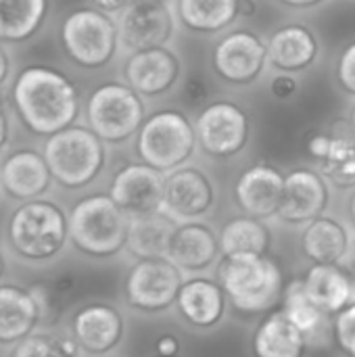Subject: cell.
<instances>
[{
    "mask_svg": "<svg viewBox=\"0 0 355 357\" xmlns=\"http://www.w3.org/2000/svg\"><path fill=\"white\" fill-rule=\"evenodd\" d=\"M182 23L197 33H216L234 23L241 15V0H180Z\"/></svg>",
    "mask_w": 355,
    "mask_h": 357,
    "instance_id": "cell-30",
    "label": "cell"
},
{
    "mask_svg": "<svg viewBox=\"0 0 355 357\" xmlns=\"http://www.w3.org/2000/svg\"><path fill=\"white\" fill-rule=\"evenodd\" d=\"M126 322L117 307L109 303H90L75 312L71 335L86 356L105 357L123 341Z\"/></svg>",
    "mask_w": 355,
    "mask_h": 357,
    "instance_id": "cell-16",
    "label": "cell"
},
{
    "mask_svg": "<svg viewBox=\"0 0 355 357\" xmlns=\"http://www.w3.org/2000/svg\"><path fill=\"white\" fill-rule=\"evenodd\" d=\"M163 190V172L146 163H132L115 174L109 195L128 218H142L161 211Z\"/></svg>",
    "mask_w": 355,
    "mask_h": 357,
    "instance_id": "cell-13",
    "label": "cell"
},
{
    "mask_svg": "<svg viewBox=\"0 0 355 357\" xmlns=\"http://www.w3.org/2000/svg\"><path fill=\"white\" fill-rule=\"evenodd\" d=\"M301 245H303V253L314 264L341 266L349 251L352 236L339 220L320 215L318 220H314L305 226Z\"/></svg>",
    "mask_w": 355,
    "mask_h": 357,
    "instance_id": "cell-26",
    "label": "cell"
},
{
    "mask_svg": "<svg viewBox=\"0 0 355 357\" xmlns=\"http://www.w3.org/2000/svg\"><path fill=\"white\" fill-rule=\"evenodd\" d=\"M184 94L188 96L190 102H203L207 98V79L205 77H192L186 84Z\"/></svg>",
    "mask_w": 355,
    "mask_h": 357,
    "instance_id": "cell-38",
    "label": "cell"
},
{
    "mask_svg": "<svg viewBox=\"0 0 355 357\" xmlns=\"http://www.w3.org/2000/svg\"><path fill=\"white\" fill-rule=\"evenodd\" d=\"M253 10H255V6H253V4H251L249 0H241V10H239L241 15H245V17H249V15H251Z\"/></svg>",
    "mask_w": 355,
    "mask_h": 357,
    "instance_id": "cell-44",
    "label": "cell"
},
{
    "mask_svg": "<svg viewBox=\"0 0 355 357\" xmlns=\"http://www.w3.org/2000/svg\"><path fill=\"white\" fill-rule=\"evenodd\" d=\"M130 218L111 195H90L69 213V243L86 257L109 259L126 249Z\"/></svg>",
    "mask_w": 355,
    "mask_h": 357,
    "instance_id": "cell-3",
    "label": "cell"
},
{
    "mask_svg": "<svg viewBox=\"0 0 355 357\" xmlns=\"http://www.w3.org/2000/svg\"><path fill=\"white\" fill-rule=\"evenodd\" d=\"M228 297L220 282L209 278H188L184 280L176 307L186 324L199 331L218 326L226 316Z\"/></svg>",
    "mask_w": 355,
    "mask_h": 357,
    "instance_id": "cell-22",
    "label": "cell"
},
{
    "mask_svg": "<svg viewBox=\"0 0 355 357\" xmlns=\"http://www.w3.org/2000/svg\"><path fill=\"white\" fill-rule=\"evenodd\" d=\"M255 357H303L308 341L285 312L268 314L253 335Z\"/></svg>",
    "mask_w": 355,
    "mask_h": 357,
    "instance_id": "cell-25",
    "label": "cell"
},
{
    "mask_svg": "<svg viewBox=\"0 0 355 357\" xmlns=\"http://www.w3.org/2000/svg\"><path fill=\"white\" fill-rule=\"evenodd\" d=\"M88 126L107 142H123L144 123V105L132 86L109 82L88 98Z\"/></svg>",
    "mask_w": 355,
    "mask_h": 357,
    "instance_id": "cell-8",
    "label": "cell"
},
{
    "mask_svg": "<svg viewBox=\"0 0 355 357\" xmlns=\"http://www.w3.org/2000/svg\"><path fill=\"white\" fill-rule=\"evenodd\" d=\"M272 245V234L259 218H234L220 232L222 257L232 255H266Z\"/></svg>",
    "mask_w": 355,
    "mask_h": 357,
    "instance_id": "cell-29",
    "label": "cell"
},
{
    "mask_svg": "<svg viewBox=\"0 0 355 357\" xmlns=\"http://www.w3.org/2000/svg\"><path fill=\"white\" fill-rule=\"evenodd\" d=\"M94 6L103 13H119L123 10L132 0H92Z\"/></svg>",
    "mask_w": 355,
    "mask_h": 357,
    "instance_id": "cell-39",
    "label": "cell"
},
{
    "mask_svg": "<svg viewBox=\"0 0 355 357\" xmlns=\"http://www.w3.org/2000/svg\"><path fill=\"white\" fill-rule=\"evenodd\" d=\"M13 100L23 123L40 136H52L69 128L80 111L77 90L61 71L33 65L19 73Z\"/></svg>",
    "mask_w": 355,
    "mask_h": 357,
    "instance_id": "cell-1",
    "label": "cell"
},
{
    "mask_svg": "<svg viewBox=\"0 0 355 357\" xmlns=\"http://www.w3.org/2000/svg\"><path fill=\"white\" fill-rule=\"evenodd\" d=\"M161 2H165V0H161Z\"/></svg>",
    "mask_w": 355,
    "mask_h": 357,
    "instance_id": "cell-50",
    "label": "cell"
},
{
    "mask_svg": "<svg viewBox=\"0 0 355 357\" xmlns=\"http://www.w3.org/2000/svg\"><path fill=\"white\" fill-rule=\"evenodd\" d=\"M0 188H2V182H0Z\"/></svg>",
    "mask_w": 355,
    "mask_h": 357,
    "instance_id": "cell-49",
    "label": "cell"
},
{
    "mask_svg": "<svg viewBox=\"0 0 355 357\" xmlns=\"http://www.w3.org/2000/svg\"><path fill=\"white\" fill-rule=\"evenodd\" d=\"M8 71H10V56H8V52L4 50V46L0 44V86L6 82Z\"/></svg>",
    "mask_w": 355,
    "mask_h": 357,
    "instance_id": "cell-42",
    "label": "cell"
},
{
    "mask_svg": "<svg viewBox=\"0 0 355 357\" xmlns=\"http://www.w3.org/2000/svg\"><path fill=\"white\" fill-rule=\"evenodd\" d=\"M195 132L207 155L228 159L245 149L249 140V117L234 102L218 100L199 113Z\"/></svg>",
    "mask_w": 355,
    "mask_h": 357,
    "instance_id": "cell-10",
    "label": "cell"
},
{
    "mask_svg": "<svg viewBox=\"0 0 355 357\" xmlns=\"http://www.w3.org/2000/svg\"><path fill=\"white\" fill-rule=\"evenodd\" d=\"M6 243L23 264H50L69 243V215L46 199L23 201L8 218Z\"/></svg>",
    "mask_w": 355,
    "mask_h": 357,
    "instance_id": "cell-2",
    "label": "cell"
},
{
    "mask_svg": "<svg viewBox=\"0 0 355 357\" xmlns=\"http://www.w3.org/2000/svg\"><path fill=\"white\" fill-rule=\"evenodd\" d=\"M50 301L44 287L23 289L19 284H0V347H15L33 335Z\"/></svg>",
    "mask_w": 355,
    "mask_h": 357,
    "instance_id": "cell-11",
    "label": "cell"
},
{
    "mask_svg": "<svg viewBox=\"0 0 355 357\" xmlns=\"http://www.w3.org/2000/svg\"><path fill=\"white\" fill-rule=\"evenodd\" d=\"M268 63V46L253 31H232L213 48V67L218 75L234 86L251 84Z\"/></svg>",
    "mask_w": 355,
    "mask_h": 357,
    "instance_id": "cell-14",
    "label": "cell"
},
{
    "mask_svg": "<svg viewBox=\"0 0 355 357\" xmlns=\"http://www.w3.org/2000/svg\"><path fill=\"white\" fill-rule=\"evenodd\" d=\"M285 192V176L272 165H253L236 182L234 195L241 209L251 218L278 215Z\"/></svg>",
    "mask_w": 355,
    "mask_h": 357,
    "instance_id": "cell-21",
    "label": "cell"
},
{
    "mask_svg": "<svg viewBox=\"0 0 355 357\" xmlns=\"http://www.w3.org/2000/svg\"><path fill=\"white\" fill-rule=\"evenodd\" d=\"M328 205L326 180L312 169H295L285 176V192L278 218L287 224L308 226L318 220Z\"/></svg>",
    "mask_w": 355,
    "mask_h": 357,
    "instance_id": "cell-17",
    "label": "cell"
},
{
    "mask_svg": "<svg viewBox=\"0 0 355 357\" xmlns=\"http://www.w3.org/2000/svg\"><path fill=\"white\" fill-rule=\"evenodd\" d=\"M195 144L197 132L178 111H159L138 130V155L142 163L163 174L186 163L195 151Z\"/></svg>",
    "mask_w": 355,
    "mask_h": 357,
    "instance_id": "cell-6",
    "label": "cell"
},
{
    "mask_svg": "<svg viewBox=\"0 0 355 357\" xmlns=\"http://www.w3.org/2000/svg\"><path fill=\"white\" fill-rule=\"evenodd\" d=\"M270 90H272V94H274L278 100H287V98H291V96L297 92V82H295L289 73L276 75V77L272 79V84H270Z\"/></svg>",
    "mask_w": 355,
    "mask_h": 357,
    "instance_id": "cell-36",
    "label": "cell"
},
{
    "mask_svg": "<svg viewBox=\"0 0 355 357\" xmlns=\"http://www.w3.org/2000/svg\"><path fill=\"white\" fill-rule=\"evenodd\" d=\"M80 347L73 335L59 331H36L15 347H10L8 357H77Z\"/></svg>",
    "mask_w": 355,
    "mask_h": 357,
    "instance_id": "cell-33",
    "label": "cell"
},
{
    "mask_svg": "<svg viewBox=\"0 0 355 357\" xmlns=\"http://www.w3.org/2000/svg\"><path fill=\"white\" fill-rule=\"evenodd\" d=\"M48 0H0V40L23 42L46 19Z\"/></svg>",
    "mask_w": 355,
    "mask_h": 357,
    "instance_id": "cell-31",
    "label": "cell"
},
{
    "mask_svg": "<svg viewBox=\"0 0 355 357\" xmlns=\"http://www.w3.org/2000/svg\"><path fill=\"white\" fill-rule=\"evenodd\" d=\"M220 238L203 222H182L176 226L167 259L186 276H199L218 264Z\"/></svg>",
    "mask_w": 355,
    "mask_h": 357,
    "instance_id": "cell-18",
    "label": "cell"
},
{
    "mask_svg": "<svg viewBox=\"0 0 355 357\" xmlns=\"http://www.w3.org/2000/svg\"><path fill=\"white\" fill-rule=\"evenodd\" d=\"M322 174L339 188H355V134L354 130H335L324 155Z\"/></svg>",
    "mask_w": 355,
    "mask_h": 357,
    "instance_id": "cell-32",
    "label": "cell"
},
{
    "mask_svg": "<svg viewBox=\"0 0 355 357\" xmlns=\"http://www.w3.org/2000/svg\"><path fill=\"white\" fill-rule=\"evenodd\" d=\"M280 2L287 6H293V8H310V6H316L324 0H280Z\"/></svg>",
    "mask_w": 355,
    "mask_h": 357,
    "instance_id": "cell-43",
    "label": "cell"
},
{
    "mask_svg": "<svg viewBox=\"0 0 355 357\" xmlns=\"http://www.w3.org/2000/svg\"><path fill=\"white\" fill-rule=\"evenodd\" d=\"M349 215H352V222H354L355 226V192L352 195V199H349Z\"/></svg>",
    "mask_w": 355,
    "mask_h": 357,
    "instance_id": "cell-45",
    "label": "cell"
},
{
    "mask_svg": "<svg viewBox=\"0 0 355 357\" xmlns=\"http://www.w3.org/2000/svg\"><path fill=\"white\" fill-rule=\"evenodd\" d=\"M352 128H354V132H355V107H354V111H352Z\"/></svg>",
    "mask_w": 355,
    "mask_h": 357,
    "instance_id": "cell-47",
    "label": "cell"
},
{
    "mask_svg": "<svg viewBox=\"0 0 355 357\" xmlns=\"http://www.w3.org/2000/svg\"><path fill=\"white\" fill-rule=\"evenodd\" d=\"M155 354L157 357H178L180 354V339L174 335H163L157 339L155 345Z\"/></svg>",
    "mask_w": 355,
    "mask_h": 357,
    "instance_id": "cell-37",
    "label": "cell"
},
{
    "mask_svg": "<svg viewBox=\"0 0 355 357\" xmlns=\"http://www.w3.org/2000/svg\"><path fill=\"white\" fill-rule=\"evenodd\" d=\"M8 136H10V123H8V117H6V113L0 109V151L6 146V142H8Z\"/></svg>",
    "mask_w": 355,
    "mask_h": 357,
    "instance_id": "cell-41",
    "label": "cell"
},
{
    "mask_svg": "<svg viewBox=\"0 0 355 357\" xmlns=\"http://www.w3.org/2000/svg\"><path fill=\"white\" fill-rule=\"evenodd\" d=\"M184 284V274L167 259H138L123 282V295L132 310L161 314L176 305Z\"/></svg>",
    "mask_w": 355,
    "mask_h": 357,
    "instance_id": "cell-9",
    "label": "cell"
},
{
    "mask_svg": "<svg viewBox=\"0 0 355 357\" xmlns=\"http://www.w3.org/2000/svg\"><path fill=\"white\" fill-rule=\"evenodd\" d=\"M174 220L163 211L142 218H130L126 249L136 259H159L167 257L169 243L174 236Z\"/></svg>",
    "mask_w": 355,
    "mask_h": 357,
    "instance_id": "cell-27",
    "label": "cell"
},
{
    "mask_svg": "<svg viewBox=\"0 0 355 357\" xmlns=\"http://www.w3.org/2000/svg\"><path fill=\"white\" fill-rule=\"evenodd\" d=\"M347 357H355V349H354V351H352V354H347Z\"/></svg>",
    "mask_w": 355,
    "mask_h": 357,
    "instance_id": "cell-48",
    "label": "cell"
},
{
    "mask_svg": "<svg viewBox=\"0 0 355 357\" xmlns=\"http://www.w3.org/2000/svg\"><path fill=\"white\" fill-rule=\"evenodd\" d=\"M333 333L339 349L347 356L355 349V301L341 310L333 322Z\"/></svg>",
    "mask_w": 355,
    "mask_h": 357,
    "instance_id": "cell-34",
    "label": "cell"
},
{
    "mask_svg": "<svg viewBox=\"0 0 355 357\" xmlns=\"http://www.w3.org/2000/svg\"><path fill=\"white\" fill-rule=\"evenodd\" d=\"M44 159L50 167L52 180L65 188H84L98 178L105 167V144L88 128L69 126L44 144Z\"/></svg>",
    "mask_w": 355,
    "mask_h": 357,
    "instance_id": "cell-5",
    "label": "cell"
},
{
    "mask_svg": "<svg viewBox=\"0 0 355 357\" xmlns=\"http://www.w3.org/2000/svg\"><path fill=\"white\" fill-rule=\"evenodd\" d=\"M4 272H6V259H4V255H2V251H0V280H2V276H4Z\"/></svg>",
    "mask_w": 355,
    "mask_h": 357,
    "instance_id": "cell-46",
    "label": "cell"
},
{
    "mask_svg": "<svg viewBox=\"0 0 355 357\" xmlns=\"http://www.w3.org/2000/svg\"><path fill=\"white\" fill-rule=\"evenodd\" d=\"M337 75H339L341 86L349 94H355V42L343 50L339 65H337Z\"/></svg>",
    "mask_w": 355,
    "mask_h": 357,
    "instance_id": "cell-35",
    "label": "cell"
},
{
    "mask_svg": "<svg viewBox=\"0 0 355 357\" xmlns=\"http://www.w3.org/2000/svg\"><path fill=\"white\" fill-rule=\"evenodd\" d=\"M318 56V40L305 25H287L272 33L268 42V61L285 73L308 69Z\"/></svg>",
    "mask_w": 355,
    "mask_h": 357,
    "instance_id": "cell-24",
    "label": "cell"
},
{
    "mask_svg": "<svg viewBox=\"0 0 355 357\" xmlns=\"http://www.w3.org/2000/svg\"><path fill=\"white\" fill-rule=\"evenodd\" d=\"M341 266L345 268V272L354 278V282H355V238H352L349 251H347V255H345V259H343V264H341Z\"/></svg>",
    "mask_w": 355,
    "mask_h": 357,
    "instance_id": "cell-40",
    "label": "cell"
},
{
    "mask_svg": "<svg viewBox=\"0 0 355 357\" xmlns=\"http://www.w3.org/2000/svg\"><path fill=\"white\" fill-rule=\"evenodd\" d=\"M180 75V61L165 46L134 52L126 63V79L138 94L159 96L167 92Z\"/></svg>",
    "mask_w": 355,
    "mask_h": 357,
    "instance_id": "cell-20",
    "label": "cell"
},
{
    "mask_svg": "<svg viewBox=\"0 0 355 357\" xmlns=\"http://www.w3.org/2000/svg\"><path fill=\"white\" fill-rule=\"evenodd\" d=\"M61 40L73 63L86 69H98L115 56L119 31L107 13L98 8H80L63 21Z\"/></svg>",
    "mask_w": 355,
    "mask_h": 357,
    "instance_id": "cell-7",
    "label": "cell"
},
{
    "mask_svg": "<svg viewBox=\"0 0 355 357\" xmlns=\"http://www.w3.org/2000/svg\"><path fill=\"white\" fill-rule=\"evenodd\" d=\"M119 42L128 50L165 46L174 36V17L161 0H132L117 21Z\"/></svg>",
    "mask_w": 355,
    "mask_h": 357,
    "instance_id": "cell-12",
    "label": "cell"
},
{
    "mask_svg": "<svg viewBox=\"0 0 355 357\" xmlns=\"http://www.w3.org/2000/svg\"><path fill=\"white\" fill-rule=\"evenodd\" d=\"M216 201V190L207 174L197 167H178L165 178L161 211L178 222H197Z\"/></svg>",
    "mask_w": 355,
    "mask_h": 357,
    "instance_id": "cell-15",
    "label": "cell"
},
{
    "mask_svg": "<svg viewBox=\"0 0 355 357\" xmlns=\"http://www.w3.org/2000/svg\"><path fill=\"white\" fill-rule=\"evenodd\" d=\"M0 182L8 197L17 201H33L50 188L52 174L44 155L31 149H21L2 161Z\"/></svg>",
    "mask_w": 355,
    "mask_h": 357,
    "instance_id": "cell-19",
    "label": "cell"
},
{
    "mask_svg": "<svg viewBox=\"0 0 355 357\" xmlns=\"http://www.w3.org/2000/svg\"><path fill=\"white\" fill-rule=\"evenodd\" d=\"M220 284L243 314H264L285 295L282 270L268 255H232L220 264Z\"/></svg>",
    "mask_w": 355,
    "mask_h": 357,
    "instance_id": "cell-4",
    "label": "cell"
},
{
    "mask_svg": "<svg viewBox=\"0 0 355 357\" xmlns=\"http://www.w3.org/2000/svg\"><path fill=\"white\" fill-rule=\"evenodd\" d=\"M282 312L289 316V320L303 333L308 345H320V341H324V335L331 333V322H328V314L322 312L312 297L305 291L303 278L301 280H293L282 295Z\"/></svg>",
    "mask_w": 355,
    "mask_h": 357,
    "instance_id": "cell-28",
    "label": "cell"
},
{
    "mask_svg": "<svg viewBox=\"0 0 355 357\" xmlns=\"http://www.w3.org/2000/svg\"><path fill=\"white\" fill-rule=\"evenodd\" d=\"M303 284L312 301L328 316H337L355 301L354 278L337 264H314L305 272Z\"/></svg>",
    "mask_w": 355,
    "mask_h": 357,
    "instance_id": "cell-23",
    "label": "cell"
}]
</instances>
